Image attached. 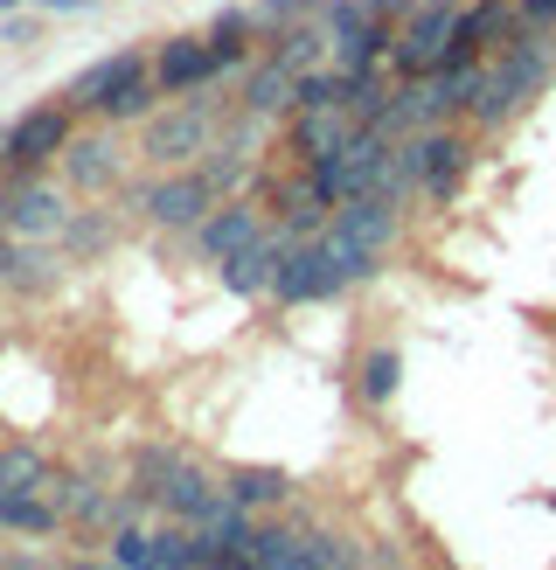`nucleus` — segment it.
Listing matches in <instances>:
<instances>
[{
	"label": "nucleus",
	"instance_id": "nucleus-8",
	"mask_svg": "<svg viewBox=\"0 0 556 570\" xmlns=\"http://www.w3.org/2000/svg\"><path fill=\"white\" fill-rule=\"evenodd\" d=\"M63 216H70V203H63V188H56V181L14 175V188H8V230L14 237H56V230H63Z\"/></svg>",
	"mask_w": 556,
	"mask_h": 570
},
{
	"label": "nucleus",
	"instance_id": "nucleus-5",
	"mask_svg": "<svg viewBox=\"0 0 556 570\" xmlns=\"http://www.w3.org/2000/svg\"><path fill=\"white\" fill-rule=\"evenodd\" d=\"M453 36H459V8H453V0H417V14L397 28V49H389L397 83L431 77L445 63V49H453Z\"/></svg>",
	"mask_w": 556,
	"mask_h": 570
},
{
	"label": "nucleus",
	"instance_id": "nucleus-38",
	"mask_svg": "<svg viewBox=\"0 0 556 570\" xmlns=\"http://www.w3.org/2000/svg\"><path fill=\"white\" fill-rule=\"evenodd\" d=\"M14 8H21V0H0V14H14Z\"/></svg>",
	"mask_w": 556,
	"mask_h": 570
},
{
	"label": "nucleus",
	"instance_id": "nucleus-2",
	"mask_svg": "<svg viewBox=\"0 0 556 570\" xmlns=\"http://www.w3.org/2000/svg\"><path fill=\"white\" fill-rule=\"evenodd\" d=\"M153 91H160V83L147 77V56H139V49H111V56H98V63L91 70H77L70 77V105L77 111H98V119H147V111H153Z\"/></svg>",
	"mask_w": 556,
	"mask_h": 570
},
{
	"label": "nucleus",
	"instance_id": "nucleus-18",
	"mask_svg": "<svg viewBox=\"0 0 556 570\" xmlns=\"http://www.w3.org/2000/svg\"><path fill=\"white\" fill-rule=\"evenodd\" d=\"M292 91H299V70H286L271 56L265 70L244 77V111H250V119H265V111H292Z\"/></svg>",
	"mask_w": 556,
	"mask_h": 570
},
{
	"label": "nucleus",
	"instance_id": "nucleus-21",
	"mask_svg": "<svg viewBox=\"0 0 556 570\" xmlns=\"http://www.w3.org/2000/svg\"><path fill=\"white\" fill-rule=\"evenodd\" d=\"M56 466L36 445H0V494H49Z\"/></svg>",
	"mask_w": 556,
	"mask_h": 570
},
{
	"label": "nucleus",
	"instance_id": "nucleus-37",
	"mask_svg": "<svg viewBox=\"0 0 556 570\" xmlns=\"http://www.w3.org/2000/svg\"><path fill=\"white\" fill-rule=\"evenodd\" d=\"M0 167H8V126H0Z\"/></svg>",
	"mask_w": 556,
	"mask_h": 570
},
{
	"label": "nucleus",
	"instance_id": "nucleus-10",
	"mask_svg": "<svg viewBox=\"0 0 556 570\" xmlns=\"http://www.w3.org/2000/svg\"><path fill=\"white\" fill-rule=\"evenodd\" d=\"M327 237L361 244V250H383L389 237H397V203H389V195H355V203H341V209L327 216Z\"/></svg>",
	"mask_w": 556,
	"mask_h": 570
},
{
	"label": "nucleus",
	"instance_id": "nucleus-27",
	"mask_svg": "<svg viewBox=\"0 0 556 570\" xmlns=\"http://www.w3.org/2000/svg\"><path fill=\"white\" fill-rule=\"evenodd\" d=\"M70 188H83V195H91V188H111V175H119V160H111V147H77V139H70Z\"/></svg>",
	"mask_w": 556,
	"mask_h": 570
},
{
	"label": "nucleus",
	"instance_id": "nucleus-9",
	"mask_svg": "<svg viewBox=\"0 0 556 570\" xmlns=\"http://www.w3.org/2000/svg\"><path fill=\"white\" fill-rule=\"evenodd\" d=\"M222 77V63H216V49H209V36H175V42H160V56H153V83L160 91H202V83H216Z\"/></svg>",
	"mask_w": 556,
	"mask_h": 570
},
{
	"label": "nucleus",
	"instance_id": "nucleus-14",
	"mask_svg": "<svg viewBox=\"0 0 556 570\" xmlns=\"http://www.w3.org/2000/svg\"><path fill=\"white\" fill-rule=\"evenodd\" d=\"M348 132H355V119H348V105L292 111V154H299V160H320V154H334V147H341Z\"/></svg>",
	"mask_w": 556,
	"mask_h": 570
},
{
	"label": "nucleus",
	"instance_id": "nucleus-29",
	"mask_svg": "<svg viewBox=\"0 0 556 570\" xmlns=\"http://www.w3.org/2000/svg\"><path fill=\"white\" fill-rule=\"evenodd\" d=\"M56 237H63L70 258H91V250L111 244V216H63V230H56Z\"/></svg>",
	"mask_w": 556,
	"mask_h": 570
},
{
	"label": "nucleus",
	"instance_id": "nucleus-4",
	"mask_svg": "<svg viewBox=\"0 0 556 570\" xmlns=\"http://www.w3.org/2000/svg\"><path fill=\"white\" fill-rule=\"evenodd\" d=\"M341 293H348V272H341V258H334L327 230H320V237H292L286 258H278L271 299H286V306H320V299H341Z\"/></svg>",
	"mask_w": 556,
	"mask_h": 570
},
{
	"label": "nucleus",
	"instance_id": "nucleus-26",
	"mask_svg": "<svg viewBox=\"0 0 556 570\" xmlns=\"http://www.w3.org/2000/svg\"><path fill=\"white\" fill-rule=\"evenodd\" d=\"M244 36H250V8H222V14L209 21V49H216L222 70L244 63Z\"/></svg>",
	"mask_w": 556,
	"mask_h": 570
},
{
	"label": "nucleus",
	"instance_id": "nucleus-3",
	"mask_svg": "<svg viewBox=\"0 0 556 570\" xmlns=\"http://www.w3.org/2000/svg\"><path fill=\"white\" fill-rule=\"evenodd\" d=\"M397 14L404 0H327V21H334V56L341 70H383L389 49H397Z\"/></svg>",
	"mask_w": 556,
	"mask_h": 570
},
{
	"label": "nucleus",
	"instance_id": "nucleus-28",
	"mask_svg": "<svg viewBox=\"0 0 556 570\" xmlns=\"http://www.w3.org/2000/svg\"><path fill=\"white\" fill-rule=\"evenodd\" d=\"M175 466H181V445H139V452H132V480H139V494H160Z\"/></svg>",
	"mask_w": 556,
	"mask_h": 570
},
{
	"label": "nucleus",
	"instance_id": "nucleus-12",
	"mask_svg": "<svg viewBox=\"0 0 556 570\" xmlns=\"http://www.w3.org/2000/svg\"><path fill=\"white\" fill-rule=\"evenodd\" d=\"M209 181L202 175H167V181H153L147 188V216L160 223V230H195V223L209 216Z\"/></svg>",
	"mask_w": 556,
	"mask_h": 570
},
{
	"label": "nucleus",
	"instance_id": "nucleus-24",
	"mask_svg": "<svg viewBox=\"0 0 556 570\" xmlns=\"http://www.w3.org/2000/svg\"><path fill=\"white\" fill-rule=\"evenodd\" d=\"M361 404H389V396H397L404 390V355L397 348H369V355H361Z\"/></svg>",
	"mask_w": 556,
	"mask_h": 570
},
{
	"label": "nucleus",
	"instance_id": "nucleus-13",
	"mask_svg": "<svg viewBox=\"0 0 556 570\" xmlns=\"http://www.w3.org/2000/svg\"><path fill=\"white\" fill-rule=\"evenodd\" d=\"M153 501H160L175 522H209V515H216V501H222V488H216L202 466H188V460H181L175 473H167V488H160Z\"/></svg>",
	"mask_w": 556,
	"mask_h": 570
},
{
	"label": "nucleus",
	"instance_id": "nucleus-32",
	"mask_svg": "<svg viewBox=\"0 0 556 570\" xmlns=\"http://www.w3.org/2000/svg\"><path fill=\"white\" fill-rule=\"evenodd\" d=\"M314 56H320V36H306V28H292V36L278 42V63L286 70H314Z\"/></svg>",
	"mask_w": 556,
	"mask_h": 570
},
{
	"label": "nucleus",
	"instance_id": "nucleus-34",
	"mask_svg": "<svg viewBox=\"0 0 556 570\" xmlns=\"http://www.w3.org/2000/svg\"><path fill=\"white\" fill-rule=\"evenodd\" d=\"M515 8H522L528 28H549V21H556V0H515Z\"/></svg>",
	"mask_w": 556,
	"mask_h": 570
},
{
	"label": "nucleus",
	"instance_id": "nucleus-35",
	"mask_svg": "<svg viewBox=\"0 0 556 570\" xmlns=\"http://www.w3.org/2000/svg\"><path fill=\"white\" fill-rule=\"evenodd\" d=\"M36 8H42V14H91L98 0H36Z\"/></svg>",
	"mask_w": 556,
	"mask_h": 570
},
{
	"label": "nucleus",
	"instance_id": "nucleus-39",
	"mask_svg": "<svg viewBox=\"0 0 556 570\" xmlns=\"http://www.w3.org/2000/svg\"><path fill=\"white\" fill-rule=\"evenodd\" d=\"M83 570H119V563H83Z\"/></svg>",
	"mask_w": 556,
	"mask_h": 570
},
{
	"label": "nucleus",
	"instance_id": "nucleus-20",
	"mask_svg": "<svg viewBox=\"0 0 556 570\" xmlns=\"http://www.w3.org/2000/svg\"><path fill=\"white\" fill-rule=\"evenodd\" d=\"M0 529L8 535H56L63 529V508L49 494H0Z\"/></svg>",
	"mask_w": 556,
	"mask_h": 570
},
{
	"label": "nucleus",
	"instance_id": "nucleus-16",
	"mask_svg": "<svg viewBox=\"0 0 556 570\" xmlns=\"http://www.w3.org/2000/svg\"><path fill=\"white\" fill-rule=\"evenodd\" d=\"M522 28H528V21H522L515 0H480V8H466V14H459V36L480 49V56H487V49H500V42H515Z\"/></svg>",
	"mask_w": 556,
	"mask_h": 570
},
{
	"label": "nucleus",
	"instance_id": "nucleus-30",
	"mask_svg": "<svg viewBox=\"0 0 556 570\" xmlns=\"http://www.w3.org/2000/svg\"><path fill=\"white\" fill-rule=\"evenodd\" d=\"M111 563H119V570H160V550H153L147 529L119 522V535H111Z\"/></svg>",
	"mask_w": 556,
	"mask_h": 570
},
{
	"label": "nucleus",
	"instance_id": "nucleus-11",
	"mask_svg": "<svg viewBox=\"0 0 556 570\" xmlns=\"http://www.w3.org/2000/svg\"><path fill=\"white\" fill-rule=\"evenodd\" d=\"M278 258H286V237H278V230H258L244 250H230V258H222V285H230L237 299H258V293H271Z\"/></svg>",
	"mask_w": 556,
	"mask_h": 570
},
{
	"label": "nucleus",
	"instance_id": "nucleus-15",
	"mask_svg": "<svg viewBox=\"0 0 556 570\" xmlns=\"http://www.w3.org/2000/svg\"><path fill=\"white\" fill-rule=\"evenodd\" d=\"M250 237H258V216H250L244 203H230V209H209L202 223H195V250H202V258H230V250H244Z\"/></svg>",
	"mask_w": 556,
	"mask_h": 570
},
{
	"label": "nucleus",
	"instance_id": "nucleus-33",
	"mask_svg": "<svg viewBox=\"0 0 556 570\" xmlns=\"http://www.w3.org/2000/svg\"><path fill=\"white\" fill-rule=\"evenodd\" d=\"M314 8H327V0H258V14H271V21H292V14H314Z\"/></svg>",
	"mask_w": 556,
	"mask_h": 570
},
{
	"label": "nucleus",
	"instance_id": "nucleus-19",
	"mask_svg": "<svg viewBox=\"0 0 556 570\" xmlns=\"http://www.w3.org/2000/svg\"><path fill=\"white\" fill-rule=\"evenodd\" d=\"M202 139H209V119H202V111H175V119H153V126H147V154H153V160H188Z\"/></svg>",
	"mask_w": 556,
	"mask_h": 570
},
{
	"label": "nucleus",
	"instance_id": "nucleus-7",
	"mask_svg": "<svg viewBox=\"0 0 556 570\" xmlns=\"http://www.w3.org/2000/svg\"><path fill=\"white\" fill-rule=\"evenodd\" d=\"M70 126H77V105H36L8 126V175H36L42 160H56L70 147Z\"/></svg>",
	"mask_w": 556,
	"mask_h": 570
},
{
	"label": "nucleus",
	"instance_id": "nucleus-40",
	"mask_svg": "<svg viewBox=\"0 0 556 570\" xmlns=\"http://www.w3.org/2000/svg\"><path fill=\"white\" fill-rule=\"evenodd\" d=\"M70 570H83V563H70Z\"/></svg>",
	"mask_w": 556,
	"mask_h": 570
},
{
	"label": "nucleus",
	"instance_id": "nucleus-23",
	"mask_svg": "<svg viewBox=\"0 0 556 570\" xmlns=\"http://www.w3.org/2000/svg\"><path fill=\"white\" fill-rule=\"evenodd\" d=\"M202 529H209L216 557H250V543H258V522H250V508H244V501H230V494L216 501V515H209Z\"/></svg>",
	"mask_w": 556,
	"mask_h": 570
},
{
	"label": "nucleus",
	"instance_id": "nucleus-1",
	"mask_svg": "<svg viewBox=\"0 0 556 570\" xmlns=\"http://www.w3.org/2000/svg\"><path fill=\"white\" fill-rule=\"evenodd\" d=\"M543 83H549V49H543V42H528V36H515L508 49L494 56V63H480V83H473L466 119L480 126V132H500L528 98L543 91Z\"/></svg>",
	"mask_w": 556,
	"mask_h": 570
},
{
	"label": "nucleus",
	"instance_id": "nucleus-31",
	"mask_svg": "<svg viewBox=\"0 0 556 570\" xmlns=\"http://www.w3.org/2000/svg\"><path fill=\"white\" fill-rule=\"evenodd\" d=\"M8 285H21V293H49V285H56V258H49V250H14Z\"/></svg>",
	"mask_w": 556,
	"mask_h": 570
},
{
	"label": "nucleus",
	"instance_id": "nucleus-22",
	"mask_svg": "<svg viewBox=\"0 0 556 570\" xmlns=\"http://www.w3.org/2000/svg\"><path fill=\"white\" fill-rule=\"evenodd\" d=\"M153 550H160V570H202V563L216 557V543H209V529H202V522H175V529H160V535H153Z\"/></svg>",
	"mask_w": 556,
	"mask_h": 570
},
{
	"label": "nucleus",
	"instance_id": "nucleus-17",
	"mask_svg": "<svg viewBox=\"0 0 556 570\" xmlns=\"http://www.w3.org/2000/svg\"><path fill=\"white\" fill-rule=\"evenodd\" d=\"M222 494H230V501H244L250 515H258V508L292 501V473H278V466H230V480H222Z\"/></svg>",
	"mask_w": 556,
	"mask_h": 570
},
{
	"label": "nucleus",
	"instance_id": "nucleus-25",
	"mask_svg": "<svg viewBox=\"0 0 556 570\" xmlns=\"http://www.w3.org/2000/svg\"><path fill=\"white\" fill-rule=\"evenodd\" d=\"M320 105H348V70H299V91H292V111H320Z\"/></svg>",
	"mask_w": 556,
	"mask_h": 570
},
{
	"label": "nucleus",
	"instance_id": "nucleus-6",
	"mask_svg": "<svg viewBox=\"0 0 556 570\" xmlns=\"http://www.w3.org/2000/svg\"><path fill=\"white\" fill-rule=\"evenodd\" d=\"M466 139L453 132V126H431V132H417L410 147H404V175H410V188L425 195V203H459V181H466Z\"/></svg>",
	"mask_w": 556,
	"mask_h": 570
},
{
	"label": "nucleus",
	"instance_id": "nucleus-36",
	"mask_svg": "<svg viewBox=\"0 0 556 570\" xmlns=\"http://www.w3.org/2000/svg\"><path fill=\"white\" fill-rule=\"evenodd\" d=\"M14 250H21V244H14V230H0V278H8V265H14Z\"/></svg>",
	"mask_w": 556,
	"mask_h": 570
}]
</instances>
